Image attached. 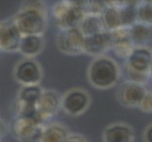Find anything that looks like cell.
I'll return each mask as SVG.
<instances>
[{"instance_id":"9","label":"cell","mask_w":152,"mask_h":142,"mask_svg":"<svg viewBox=\"0 0 152 142\" xmlns=\"http://www.w3.org/2000/svg\"><path fill=\"white\" fill-rule=\"evenodd\" d=\"M113 38L112 49L120 58H127L135 47L129 36V29L126 27H120L111 31Z\"/></svg>"},{"instance_id":"26","label":"cell","mask_w":152,"mask_h":142,"mask_svg":"<svg viewBox=\"0 0 152 142\" xmlns=\"http://www.w3.org/2000/svg\"><path fill=\"white\" fill-rule=\"evenodd\" d=\"M139 106L145 112H152V93L148 92Z\"/></svg>"},{"instance_id":"6","label":"cell","mask_w":152,"mask_h":142,"mask_svg":"<svg viewBox=\"0 0 152 142\" xmlns=\"http://www.w3.org/2000/svg\"><path fill=\"white\" fill-rule=\"evenodd\" d=\"M113 38L111 31L104 30L101 32L85 36L84 53L91 56H102L108 50L112 49Z\"/></svg>"},{"instance_id":"22","label":"cell","mask_w":152,"mask_h":142,"mask_svg":"<svg viewBox=\"0 0 152 142\" xmlns=\"http://www.w3.org/2000/svg\"><path fill=\"white\" fill-rule=\"evenodd\" d=\"M138 22L152 27V4L141 3L137 7Z\"/></svg>"},{"instance_id":"2","label":"cell","mask_w":152,"mask_h":142,"mask_svg":"<svg viewBox=\"0 0 152 142\" xmlns=\"http://www.w3.org/2000/svg\"><path fill=\"white\" fill-rule=\"evenodd\" d=\"M52 13L60 29L78 28L86 15L84 8L69 0H60L57 2Z\"/></svg>"},{"instance_id":"28","label":"cell","mask_w":152,"mask_h":142,"mask_svg":"<svg viewBox=\"0 0 152 142\" xmlns=\"http://www.w3.org/2000/svg\"><path fill=\"white\" fill-rule=\"evenodd\" d=\"M142 3V0H124V5H129V6L138 7Z\"/></svg>"},{"instance_id":"30","label":"cell","mask_w":152,"mask_h":142,"mask_svg":"<svg viewBox=\"0 0 152 142\" xmlns=\"http://www.w3.org/2000/svg\"><path fill=\"white\" fill-rule=\"evenodd\" d=\"M69 1L73 2V3H75L77 5H78V6H81L84 8L85 6V4L88 2V0H69Z\"/></svg>"},{"instance_id":"18","label":"cell","mask_w":152,"mask_h":142,"mask_svg":"<svg viewBox=\"0 0 152 142\" xmlns=\"http://www.w3.org/2000/svg\"><path fill=\"white\" fill-rule=\"evenodd\" d=\"M78 28L80 29L82 33L85 36L96 34L106 30L100 15H94V14H86Z\"/></svg>"},{"instance_id":"5","label":"cell","mask_w":152,"mask_h":142,"mask_svg":"<svg viewBox=\"0 0 152 142\" xmlns=\"http://www.w3.org/2000/svg\"><path fill=\"white\" fill-rule=\"evenodd\" d=\"M41 121L38 117H22L15 123V132L23 142H41L43 138L39 126Z\"/></svg>"},{"instance_id":"20","label":"cell","mask_w":152,"mask_h":142,"mask_svg":"<svg viewBox=\"0 0 152 142\" xmlns=\"http://www.w3.org/2000/svg\"><path fill=\"white\" fill-rule=\"evenodd\" d=\"M120 15H121L122 27L129 28L136 22H138L137 7L123 5L120 7Z\"/></svg>"},{"instance_id":"25","label":"cell","mask_w":152,"mask_h":142,"mask_svg":"<svg viewBox=\"0 0 152 142\" xmlns=\"http://www.w3.org/2000/svg\"><path fill=\"white\" fill-rule=\"evenodd\" d=\"M22 10H35V12L44 14L45 16L48 14V10H46V6L43 0H26L23 3Z\"/></svg>"},{"instance_id":"1","label":"cell","mask_w":152,"mask_h":142,"mask_svg":"<svg viewBox=\"0 0 152 142\" xmlns=\"http://www.w3.org/2000/svg\"><path fill=\"white\" fill-rule=\"evenodd\" d=\"M120 69L114 60L108 56H98L89 65L88 79L97 88H109L117 82Z\"/></svg>"},{"instance_id":"4","label":"cell","mask_w":152,"mask_h":142,"mask_svg":"<svg viewBox=\"0 0 152 142\" xmlns=\"http://www.w3.org/2000/svg\"><path fill=\"white\" fill-rule=\"evenodd\" d=\"M24 35H41L46 27V16L31 10H22L15 16L14 23Z\"/></svg>"},{"instance_id":"24","label":"cell","mask_w":152,"mask_h":142,"mask_svg":"<svg viewBox=\"0 0 152 142\" xmlns=\"http://www.w3.org/2000/svg\"><path fill=\"white\" fill-rule=\"evenodd\" d=\"M126 68V75L128 77V81L133 82H138V83H143L148 81V79L151 75L150 73H145V72H139L133 70L129 66L125 65Z\"/></svg>"},{"instance_id":"16","label":"cell","mask_w":152,"mask_h":142,"mask_svg":"<svg viewBox=\"0 0 152 142\" xmlns=\"http://www.w3.org/2000/svg\"><path fill=\"white\" fill-rule=\"evenodd\" d=\"M105 142H132V133L130 129L122 125H114L105 131Z\"/></svg>"},{"instance_id":"14","label":"cell","mask_w":152,"mask_h":142,"mask_svg":"<svg viewBox=\"0 0 152 142\" xmlns=\"http://www.w3.org/2000/svg\"><path fill=\"white\" fill-rule=\"evenodd\" d=\"M129 36L135 46H146L152 40V27L136 22L129 28Z\"/></svg>"},{"instance_id":"12","label":"cell","mask_w":152,"mask_h":142,"mask_svg":"<svg viewBox=\"0 0 152 142\" xmlns=\"http://www.w3.org/2000/svg\"><path fill=\"white\" fill-rule=\"evenodd\" d=\"M16 78L25 85H35L42 78L40 66L29 60L21 63L16 70Z\"/></svg>"},{"instance_id":"19","label":"cell","mask_w":152,"mask_h":142,"mask_svg":"<svg viewBox=\"0 0 152 142\" xmlns=\"http://www.w3.org/2000/svg\"><path fill=\"white\" fill-rule=\"evenodd\" d=\"M67 134L64 129L59 126H51L43 134L42 142H66Z\"/></svg>"},{"instance_id":"10","label":"cell","mask_w":152,"mask_h":142,"mask_svg":"<svg viewBox=\"0 0 152 142\" xmlns=\"http://www.w3.org/2000/svg\"><path fill=\"white\" fill-rule=\"evenodd\" d=\"M90 98L88 94L81 89H73L64 98L62 105L65 111L71 115H78L88 107Z\"/></svg>"},{"instance_id":"21","label":"cell","mask_w":152,"mask_h":142,"mask_svg":"<svg viewBox=\"0 0 152 142\" xmlns=\"http://www.w3.org/2000/svg\"><path fill=\"white\" fill-rule=\"evenodd\" d=\"M42 95L41 88L35 85H30L24 88L20 94V99L23 102L36 104Z\"/></svg>"},{"instance_id":"7","label":"cell","mask_w":152,"mask_h":142,"mask_svg":"<svg viewBox=\"0 0 152 142\" xmlns=\"http://www.w3.org/2000/svg\"><path fill=\"white\" fill-rule=\"evenodd\" d=\"M125 65L133 70L150 73L152 67V50L146 46H135L126 59Z\"/></svg>"},{"instance_id":"15","label":"cell","mask_w":152,"mask_h":142,"mask_svg":"<svg viewBox=\"0 0 152 142\" xmlns=\"http://www.w3.org/2000/svg\"><path fill=\"white\" fill-rule=\"evenodd\" d=\"M44 41L41 35H24L20 42L19 49L23 54L35 56L43 49Z\"/></svg>"},{"instance_id":"13","label":"cell","mask_w":152,"mask_h":142,"mask_svg":"<svg viewBox=\"0 0 152 142\" xmlns=\"http://www.w3.org/2000/svg\"><path fill=\"white\" fill-rule=\"evenodd\" d=\"M60 105V101L57 95L52 91L42 93L40 99L36 103V109L42 119L54 115Z\"/></svg>"},{"instance_id":"3","label":"cell","mask_w":152,"mask_h":142,"mask_svg":"<svg viewBox=\"0 0 152 142\" xmlns=\"http://www.w3.org/2000/svg\"><path fill=\"white\" fill-rule=\"evenodd\" d=\"M85 35L80 28L60 29L56 38L58 49L68 55H78L84 53Z\"/></svg>"},{"instance_id":"8","label":"cell","mask_w":152,"mask_h":142,"mask_svg":"<svg viewBox=\"0 0 152 142\" xmlns=\"http://www.w3.org/2000/svg\"><path fill=\"white\" fill-rule=\"evenodd\" d=\"M146 93L148 91L142 83L128 81L120 86L118 98L126 106H139Z\"/></svg>"},{"instance_id":"23","label":"cell","mask_w":152,"mask_h":142,"mask_svg":"<svg viewBox=\"0 0 152 142\" xmlns=\"http://www.w3.org/2000/svg\"><path fill=\"white\" fill-rule=\"evenodd\" d=\"M107 7L106 0H88L84 6V10L86 14L100 15Z\"/></svg>"},{"instance_id":"17","label":"cell","mask_w":152,"mask_h":142,"mask_svg":"<svg viewBox=\"0 0 152 142\" xmlns=\"http://www.w3.org/2000/svg\"><path fill=\"white\" fill-rule=\"evenodd\" d=\"M105 29L108 31H112L116 29L121 25V15H120V7L108 6L100 14Z\"/></svg>"},{"instance_id":"31","label":"cell","mask_w":152,"mask_h":142,"mask_svg":"<svg viewBox=\"0 0 152 142\" xmlns=\"http://www.w3.org/2000/svg\"><path fill=\"white\" fill-rule=\"evenodd\" d=\"M66 142H84V141L78 138V136H77V138H72L69 140H66Z\"/></svg>"},{"instance_id":"11","label":"cell","mask_w":152,"mask_h":142,"mask_svg":"<svg viewBox=\"0 0 152 142\" xmlns=\"http://www.w3.org/2000/svg\"><path fill=\"white\" fill-rule=\"evenodd\" d=\"M23 35L14 24L0 25V47L5 50H15L20 46Z\"/></svg>"},{"instance_id":"32","label":"cell","mask_w":152,"mask_h":142,"mask_svg":"<svg viewBox=\"0 0 152 142\" xmlns=\"http://www.w3.org/2000/svg\"><path fill=\"white\" fill-rule=\"evenodd\" d=\"M142 3H148V4H152V0H142Z\"/></svg>"},{"instance_id":"27","label":"cell","mask_w":152,"mask_h":142,"mask_svg":"<svg viewBox=\"0 0 152 142\" xmlns=\"http://www.w3.org/2000/svg\"><path fill=\"white\" fill-rule=\"evenodd\" d=\"M108 6L121 7L124 5V0H106Z\"/></svg>"},{"instance_id":"29","label":"cell","mask_w":152,"mask_h":142,"mask_svg":"<svg viewBox=\"0 0 152 142\" xmlns=\"http://www.w3.org/2000/svg\"><path fill=\"white\" fill-rule=\"evenodd\" d=\"M145 138L148 142H152V126L149 127L146 131V134H145Z\"/></svg>"},{"instance_id":"33","label":"cell","mask_w":152,"mask_h":142,"mask_svg":"<svg viewBox=\"0 0 152 142\" xmlns=\"http://www.w3.org/2000/svg\"><path fill=\"white\" fill-rule=\"evenodd\" d=\"M151 74H152V67H151Z\"/></svg>"}]
</instances>
